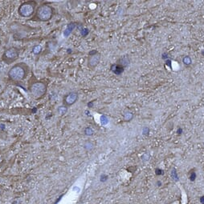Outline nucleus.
Here are the masks:
<instances>
[{"label":"nucleus","instance_id":"29","mask_svg":"<svg viewBox=\"0 0 204 204\" xmlns=\"http://www.w3.org/2000/svg\"><path fill=\"white\" fill-rule=\"evenodd\" d=\"M157 184H158V186H161V181H157Z\"/></svg>","mask_w":204,"mask_h":204},{"label":"nucleus","instance_id":"16","mask_svg":"<svg viewBox=\"0 0 204 204\" xmlns=\"http://www.w3.org/2000/svg\"><path fill=\"white\" fill-rule=\"evenodd\" d=\"M196 178H197V174H196V172L194 171V170H191L190 174H189V179H190V180L191 182H194V181H195Z\"/></svg>","mask_w":204,"mask_h":204},{"label":"nucleus","instance_id":"27","mask_svg":"<svg viewBox=\"0 0 204 204\" xmlns=\"http://www.w3.org/2000/svg\"><path fill=\"white\" fill-rule=\"evenodd\" d=\"M199 201H200L201 203L204 204V196H201V197L199 198Z\"/></svg>","mask_w":204,"mask_h":204},{"label":"nucleus","instance_id":"31","mask_svg":"<svg viewBox=\"0 0 204 204\" xmlns=\"http://www.w3.org/2000/svg\"><path fill=\"white\" fill-rule=\"evenodd\" d=\"M187 204H188V203H187Z\"/></svg>","mask_w":204,"mask_h":204},{"label":"nucleus","instance_id":"28","mask_svg":"<svg viewBox=\"0 0 204 204\" xmlns=\"http://www.w3.org/2000/svg\"><path fill=\"white\" fill-rule=\"evenodd\" d=\"M88 107H93V101H91L90 103H88Z\"/></svg>","mask_w":204,"mask_h":204},{"label":"nucleus","instance_id":"3","mask_svg":"<svg viewBox=\"0 0 204 204\" xmlns=\"http://www.w3.org/2000/svg\"><path fill=\"white\" fill-rule=\"evenodd\" d=\"M28 90L34 99H40L47 94V83L43 80H35L29 84Z\"/></svg>","mask_w":204,"mask_h":204},{"label":"nucleus","instance_id":"18","mask_svg":"<svg viewBox=\"0 0 204 204\" xmlns=\"http://www.w3.org/2000/svg\"><path fill=\"white\" fill-rule=\"evenodd\" d=\"M100 122H101L102 125H106L108 122H109V118H107V116L102 115V116L100 117Z\"/></svg>","mask_w":204,"mask_h":204},{"label":"nucleus","instance_id":"24","mask_svg":"<svg viewBox=\"0 0 204 204\" xmlns=\"http://www.w3.org/2000/svg\"><path fill=\"white\" fill-rule=\"evenodd\" d=\"M183 133V130L182 127H179V128L177 129V134H178L179 135H181Z\"/></svg>","mask_w":204,"mask_h":204},{"label":"nucleus","instance_id":"23","mask_svg":"<svg viewBox=\"0 0 204 204\" xmlns=\"http://www.w3.org/2000/svg\"><path fill=\"white\" fill-rule=\"evenodd\" d=\"M88 34H89V31H88V29H84V30L81 31V35H82L83 37H85L86 35H88Z\"/></svg>","mask_w":204,"mask_h":204},{"label":"nucleus","instance_id":"19","mask_svg":"<svg viewBox=\"0 0 204 204\" xmlns=\"http://www.w3.org/2000/svg\"><path fill=\"white\" fill-rule=\"evenodd\" d=\"M155 175L158 176L162 175H164V172H163V171L161 169L156 168L155 169Z\"/></svg>","mask_w":204,"mask_h":204},{"label":"nucleus","instance_id":"9","mask_svg":"<svg viewBox=\"0 0 204 204\" xmlns=\"http://www.w3.org/2000/svg\"><path fill=\"white\" fill-rule=\"evenodd\" d=\"M117 63L120 65V66L123 67L124 68H125L130 64V59H129V56L125 55V56L120 58L118 60H117Z\"/></svg>","mask_w":204,"mask_h":204},{"label":"nucleus","instance_id":"8","mask_svg":"<svg viewBox=\"0 0 204 204\" xmlns=\"http://www.w3.org/2000/svg\"><path fill=\"white\" fill-rule=\"evenodd\" d=\"M110 71L116 75H122V73L124 72L125 68L116 63H113V64L111 65V67H110Z\"/></svg>","mask_w":204,"mask_h":204},{"label":"nucleus","instance_id":"21","mask_svg":"<svg viewBox=\"0 0 204 204\" xmlns=\"http://www.w3.org/2000/svg\"><path fill=\"white\" fill-rule=\"evenodd\" d=\"M108 179H109V176L106 175H102L100 176V182H105V181H107Z\"/></svg>","mask_w":204,"mask_h":204},{"label":"nucleus","instance_id":"2","mask_svg":"<svg viewBox=\"0 0 204 204\" xmlns=\"http://www.w3.org/2000/svg\"><path fill=\"white\" fill-rule=\"evenodd\" d=\"M55 14L54 7L48 3H42L36 8L33 20L39 22H47L51 20Z\"/></svg>","mask_w":204,"mask_h":204},{"label":"nucleus","instance_id":"13","mask_svg":"<svg viewBox=\"0 0 204 204\" xmlns=\"http://www.w3.org/2000/svg\"><path fill=\"white\" fill-rule=\"evenodd\" d=\"M84 134L86 136H92L94 135V130L90 126H87L84 129Z\"/></svg>","mask_w":204,"mask_h":204},{"label":"nucleus","instance_id":"7","mask_svg":"<svg viewBox=\"0 0 204 204\" xmlns=\"http://www.w3.org/2000/svg\"><path fill=\"white\" fill-rule=\"evenodd\" d=\"M100 59H101V54L99 52H97V54L90 55L88 58V67L90 69H94L97 67L98 64L100 63Z\"/></svg>","mask_w":204,"mask_h":204},{"label":"nucleus","instance_id":"17","mask_svg":"<svg viewBox=\"0 0 204 204\" xmlns=\"http://www.w3.org/2000/svg\"><path fill=\"white\" fill-rule=\"evenodd\" d=\"M171 175H172V179H174V181L178 182L179 181V175H178V173H177V171H176L175 168H173L171 172Z\"/></svg>","mask_w":204,"mask_h":204},{"label":"nucleus","instance_id":"26","mask_svg":"<svg viewBox=\"0 0 204 204\" xmlns=\"http://www.w3.org/2000/svg\"><path fill=\"white\" fill-rule=\"evenodd\" d=\"M97 52H98V51H97V50H91V51H89V56H90V55H93V54H97Z\"/></svg>","mask_w":204,"mask_h":204},{"label":"nucleus","instance_id":"30","mask_svg":"<svg viewBox=\"0 0 204 204\" xmlns=\"http://www.w3.org/2000/svg\"><path fill=\"white\" fill-rule=\"evenodd\" d=\"M201 54H203V55L204 56V50H202V51H201Z\"/></svg>","mask_w":204,"mask_h":204},{"label":"nucleus","instance_id":"5","mask_svg":"<svg viewBox=\"0 0 204 204\" xmlns=\"http://www.w3.org/2000/svg\"><path fill=\"white\" fill-rule=\"evenodd\" d=\"M19 57V50L17 47H11L7 48L2 54V60L4 63L10 65L16 61Z\"/></svg>","mask_w":204,"mask_h":204},{"label":"nucleus","instance_id":"20","mask_svg":"<svg viewBox=\"0 0 204 204\" xmlns=\"http://www.w3.org/2000/svg\"><path fill=\"white\" fill-rule=\"evenodd\" d=\"M142 133H143L144 135H148L149 133H150V128H149L148 126H145V127H143Z\"/></svg>","mask_w":204,"mask_h":204},{"label":"nucleus","instance_id":"25","mask_svg":"<svg viewBox=\"0 0 204 204\" xmlns=\"http://www.w3.org/2000/svg\"><path fill=\"white\" fill-rule=\"evenodd\" d=\"M166 66H168V67H170V68H172V66H171V60L169 58V59H167V60H166Z\"/></svg>","mask_w":204,"mask_h":204},{"label":"nucleus","instance_id":"12","mask_svg":"<svg viewBox=\"0 0 204 204\" xmlns=\"http://www.w3.org/2000/svg\"><path fill=\"white\" fill-rule=\"evenodd\" d=\"M84 148L87 151H91L92 150H93V148H94V144L93 143V142H91V141H86V142H84Z\"/></svg>","mask_w":204,"mask_h":204},{"label":"nucleus","instance_id":"10","mask_svg":"<svg viewBox=\"0 0 204 204\" xmlns=\"http://www.w3.org/2000/svg\"><path fill=\"white\" fill-rule=\"evenodd\" d=\"M133 118V114L132 111H130L129 110H125L123 112V119L125 122H129L131 121Z\"/></svg>","mask_w":204,"mask_h":204},{"label":"nucleus","instance_id":"4","mask_svg":"<svg viewBox=\"0 0 204 204\" xmlns=\"http://www.w3.org/2000/svg\"><path fill=\"white\" fill-rule=\"evenodd\" d=\"M36 1H26L22 3L18 8V14L22 18H30L34 16L37 8Z\"/></svg>","mask_w":204,"mask_h":204},{"label":"nucleus","instance_id":"14","mask_svg":"<svg viewBox=\"0 0 204 204\" xmlns=\"http://www.w3.org/2000/svg\"><path fill=\"white\" fill-rule=\"evenodd\" d=\"M183 63L185 66H190V65L192 63V59H191V58H190V56L187 55V56L183 57Z\"/></svg>","mask_w":204,"mask_h":204},{"label":"nucleus","instance_id":"22","mask_svg":"<svg viewBox=\"0 0 204 204\" xmlns=\"http://www.w3.org/2000/svg\"><path fill=\"white\" fill-rule=\"evenodd\" d=\"M161 58H162V59H164V60H167V59H169L168 53H166V52L162 53V54H161Z\"/></svg>","mask_w":204,"mask_h":204},{"label":"nucleus","instance_id":"6","mask_svg":"<svg viewBox=\"0 0 204 204\" xmlns=\"http://www.w3.org/2000/svg\"><path fill=\"white\" fill-rule=\"evenodd\" d=\"M78 99H79V94L77 91H70L64 95L62 103L63 105L66 106L67 107H69L74 105L78 101Z\"/></svg>","mask_w":204,"mask_h":204},{"label":"nucleus","instance_id":"15","mask_svg":"<svg viewBox=\"0 0 204 204\" xmlns=\"http://www.w3.org/2000/svg\"><path fill=\"white\" fill-rule=\"evenodd\" d=\"M32 53L35 54H39L42 51V47L40 45H36L35 47L32 48Z\"/></svg>","mask_w":204,"mask_h":204},{"label":"nucleus","instance_id":"11","mask_svg":"<svg viewBox=\"0 0 204 204\" xmlns=\"http://www.w3.org/2000/svg\"><path fill=\"white\" fill-rule=\"evenodd\" d=\"M68 107H67L65 105H62V106H60L59 107L57 108V112L59 113V115L60 116H63L65 115L67 112H68Z\"/></svg>","mask_w":204,"mask_h":204},{"label":"nucleus","instance_id":"1","mask_svg":"<svg viewBox=\"0 0 204 204\" xmlns=\"http://www.w3.org/2000/svg\"><path fill=\"white\" fill-rule=\"evenodd\" d=\"M30 69L25 63H18L14 64L7 72L8 79L13 82H19L23 81L27 77Z\"/></svg>","mask_w":204,"mask_h":204}]
</instances>
